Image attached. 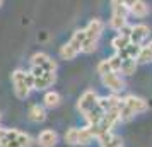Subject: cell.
<instances>
[{
	"instance_id": "obj_1",
	"label": "cell",
	"mask_w": 152,
	"mask_h": 147,
	"mask_svg": "<svg viewBox=\"0 0 152 147\" xmlns=\"http://www.w3.org/2000/svg\"><path fill=\"white\" fill-rule=\"evenodd\" d=\"M147 110H149V103L144 98H140V96L128 94V96L121 98V103H120V116H121V121H130L135 115L145 113Z\"/></svg>"
},
{
	"instance_id": "obj_2",
	"label": "cell",
	"mask_w": 152,
	"mask_h": 147,
	"mask_svg": "<svg viewBox=\"0 0 152 147\" xmlns=\"http://www.w3.org/2000/svg\"><path fill=\"white\" fill-rule=\"evenodd\" d=\"M104 28H106V24L101 19L89 21V24L84 28L86 29V41H84V46H82V53H92V51H96L97 43H99L101 36L104 33Z\"/></svg>"
},
{
	"instance_id": "obj_3",
	"label": "cell",
	"mask_w": 152,
	"mask_h": 147,
	"mask_svg": "<svg viewBox=\"0 0 152 147\" xmlns=\"http://www.w3.org/2000/svg\"><path fill=\"white\" fill-rule=\"evenodd\" d=\"M12 84H14V94L17 99H26L31 92V87L26 82V72L17 69L12 72Z\"/></svg>"
},
{
	"instance_id": "obj_4",
	"label": "cell",
	"mask_w": 152,
	"mask_h": 147,
	"mask_svg": "<svg viewBox=\"0 0 152 147\" xmlns=\"http://www.w3.org/2000/svg\"><path fill=\"white\" fill-rule=\"evenodd\" d=\"M101 82L103 86L111 92V94H120L125 89V80L118 72H108L101 75Z\"/></svg>"
},
{
	"instance_id": "obj_5",
	"label": "cell",
	"mask_w": 152,
	"mask_h": 147,
	"mask_svg": "<svg viewBox=\"0 0 152 147\" xmlns=\"http://www.w3.org/2000/svg\"><path fill=\"white\" fill-rule=\"evenodd\" d=\"M97 105H99V96H97V92L89 89V91L82 92V96L79 98V101H77V111L84 116L86 113H89L91 110H94Z\"/></svg>"
},
{
	"instance_id": "obj_6",
	"label": "cell",
	"mask_w": 152,
	"mask_h": 147,
	"mask_svg": "<svg viewBox=\"0 0 152 147\" xmlns=\"http://www.w3.org/2000/svg\"><path fill=\"white\" fill-rule=\"evenodd\" d=\"M121 63H123V60H121V56L118 55V53H115L113 56H110V58H104V60H101V62L97 63V74L99 75H103V74H108V72H121Z\"/></svg>"
},
{
	"instance_id": "obj_7",
	"label": "cell",
	"mask_w": 152,
	"mask_h": 147,
	"mask_svg": "<svg viewBox=\"0 0 152 147\" xmlns=\"http://www.w3.org/2000/svg\"><path fill=\"white\" fill-rule=\"evenodd\" d=\"M31 65L39 67L45 72H56V62L50 55L43 53V51H38V53H34L31 56Z\"/></svg>"
},
{
	"instance_id": "obj_8",
	"label": "cell",
	"mask_w": 152,
	"mask_h": 147,
	"mask_svg": "<svg viewBox=\"0 0 152 147\" xmlns=\"http://www.w3.org/2000/svg\"><path fill=\"white\" fill-rule=\"evenodd\" d=\"M121 2L126 5L128 12L138 19H144L145 15H149V5L145 0H121Z\"/></svg>"
},
{
	"instance_id": "obj_9",
	"label": "cell",
	"mask_w": 152,
	"mask_h": 147,
	"mask_svg": "<svg viewBox=\"0 0 152 147\" xmlns=\"http://www.w3.org/2000/svg\"><path fill=\"white\" fill-rule=\"evenodd\" d=\"M151 34V29L147 24H132V31H130V41L132 43H137V45H144L145 39L149 38Z\"/></svg>"
},
{
	"instance_id": "obj_10",
	"label": "cell",
	"mask_w": 152,
	"mask_h": 147,
	"mask_svg": "<svg viewBox=\"0 0 152 147\" xmlns=\"http://www.w3.org/2000/svg\"><path fill=\"white\" fill-rule=\"evenodd\" d=\"M56 142H58V133L55 130L46 128V130H43L38 135V144H39V147H55Z\"/></svg>"
},
{
	"instance_id": "obj_11",
	"label": "cell",
	"mask_w": 152,
	"mask_h": 147,
	"mask_svg": "<svg viewBox=\"0 0 152 147\" xmlns=\"http://www.w3.org/2000/svg\"><path fill=\"white\" fill-rule=\"evenodd\" d=\"M120 103H121V98H120L118 94H108V96L99 98V106L103 108L104 111L118 110V108H120Z\"/></svg>"
},
{
	"instance_id": "obj_12",
	"label": "cell",
	"mask_w": 152,
	"mask_h": 147,
	"mask_svg": "<svg viewBox=\"0 0 152 147\" xmlns=\"http://www.w3.org/2000/svg\"><path fill=\"white\" fill-rule=\"evenodd\" d=\"M97 142H99V147H120V146H123L121 137L116 135L115 132H108V133H104V135H101L97 139Z\"/></svg>"
},
{
	"instance_id": "obj_13",
	"label": "cell",
	"mask_w": 152,
	"mask_h": 147,
	"mask_svg": "<svg viewBox=\"0 0 152 147\" xmlns=\"http://www.w3.org/2000/svg\"><path fill=\"white\" fill-rule=\"evenodd\" d=\"M56 80V74L55 72H45L43 75H39V77H36V82H34V89H48V87H51V86L55 84Z\"/></svg>"
},
{
	"instance_id": "obj_14",
	"label": "cell",
	"mask_w": 152,
	"mask_h": 147,
	"mask_svg": "<svg viewBox=\"0 0 152 147\" xmlns=\"http://www.w3.org/2000/svg\"><path fill=\"white\" fill-rule=\"evenodd\" d=\"M140 46L142 45H137V43H128L121 51H118V55L121 56L123 60H137L138 53H140Z\"/></svg>"
},
{
	"instance_id": "obj_15",
	"label": "cell",
	"mask_w": 152,
	"mask_h": 147,
	"mask_svg": "<svg viewBox=\"0 0 152 147\" xmlns=\"http://www.w3.org/2000/svg\"><path fill=\"white\" fill-rule=\"evenodd\" d=\"M60 103H62V96H60L56 91H48L45 96H43V105H45V108L53 110V108H58Z\"/></svg>"
},
{
	"instance_id": "obj_16",
	"label": "cell",
	"mask_w": 152,
	"mask_h": 147,
	"mask_svg": "<svg viewBox=\"0 0 152 147\" xmlns=\"http://www.w3.org/2000/svg\"><path fill=\"white\" fill-rule=\"evenodd\" d=\"M58 53H60V56H62L63 60H74V58L80 53V50L75 48L70 41H67L65 45L60 46V51H58Z\"/></svg>"
},
{
	"instance_id": "obj_17",
	"label": "cell",
	"mask_w": 152,
	"mask_h": 147,
	"mask_svg": "<svg viewBox=\"0 0 152 147\" xmlns=\"http://www.w3.org/2000/svg\"><path fill=\"white\" fill-rule=\"evenodd\" d=\"M29 120L34 121V123H41L46 120V111H45V106L39 105H33L29 108Z\"/></svg>"
},
{
	"instance_id": "obj_18",
	"label": "cell",
	"mask_w": 152,
	"mask_h": 147,
	"mask_svg": "<svg viewBox=\"0 0 152 147\" xmlns=\"http://www.w3.org/2000/svg\"><path fill=\"white\" fill-rule=\"evenodd\" d=\"M137 62L138 63H151L152 62V39L144 43L140 46V53L137 56Z\"/></svg>"
},
{
	"instance_id": "obj_19",
	"label": "cell",
	"mask_w": 152,
	"mask_h": 147,
	"mask_svg": "<svg viewBox=\"0 0 152 147\" xmlns=\"http://www.w3.org/2000/svg\"><path fill=\"white\" fill-rule=\"evenodd\" d=\"M94 139H96V137H94V133H92L89 125L79 128V146H89Z\"/></svg>"
},
{
	"instance_id": "obj_20",
	"label": "cell",
	"mask_w": 152,
	"mask_h": 147,
	"mask_svg": "<svg viewBox=\"0 0 152 147\" xmlns=\"http://www.w3.org/2000/svg\"><path fill=\"white\" fill-rule=\"evenodd\" d=\"M10 133H12V137H14L22 147H31L33 146V139H31V135L21 132V130H14V128H10Z\"/></svg>"
},
{
	"instance_id": "obj_21",
	"label": "cell",
	"mask_w": 152,
	"mask_h": 147,
	"mask_svg": "<svg viewBox=\"0 0 152 147\" xmlns=\"http://www.w3.org/2000/svg\"><path fill=\"white\" fill-rule=\"evenodd\" d=\"M128 43H130V38H128V36L118 33V34L111 39V46H113V50H115V53H118V51H121Z\"/></svg>"
},
{
	"instance_id": "obj_22",
	"label": "cell",
	"mask_w": 152,
	"mask_h": 147,
	"mask_svg": "<svg viewBox=\"0 0 152 147\" xmlns=\"http://www.w3.org/2000/svg\"><path fill=\"white\" fill-rule=\"evenodd\" d=\"M75 48H79L82 51V46H84V41H86V29H77L75 33L72 34V38L69 39Z\"/></svg>"
},
{
	"instance_id": "obj_23",
	"label": "cell",
	"mask_w": 152,
	"mask_h": 147,
	"mask_svg": "<svg viewBox=\"0 0 152 147\" xmlns=\"http://www.w3.org/2000/svg\"><path fill=\"white\" fill-rule=\"evenodd\" d=\"M137 65H138L137 60H123V63H121V72L120 74L121 75H133L135 70H137Z\"/></svg>"
},
{
	"instance_id": "obj_24",
	"label": "cell",
	"mask_w": 152,
	"mask_h": 147,
	"mask_svg": "<svg viewBox=\"0 0 152 147\" xmlns=\"http://www.w3.org/2000/svg\"><path fill=\"white\" fill-rule=\"evenodd\" d=\"M63 139H65V142L69 144V146H79V128H69L67 132H65V135H63Z\"/></svg>"
},
{
	"instance_id": "obj_25",
	"label": "cell",
	"mask_w": 152,
	"mask_h": 147,
	"mask_svg": "<svg viewBox=\"0 0 152 147\" xmlns=\"http://www.w3.org/2000/svg\"><path fill=\"white\" fill-rule=\"evenodd\" d=\"M26 82H28V86L31 87V91L34 89V82H36V77L31 74V72H26Z\"/></svg>"
},
{
	"instance_id": "obj_26",
	"label": "cell",
	"mask_w": 152,
	"mask_h": 147,
	"mask_svg": "<svg viewBox=\"0 0 152 147\" xmlns=\"http://www.w3.org/2000/svg\"><path fill=\"white\" fill-rule=\"evenodd\" d=\"M0 5H2V0H0Z\"/></svg>"
},
{
	"instance_id": "obj_27",
	"label": "cell",
	"mask_w": 152,
	"mask_h": 147,
	"mask_svg": "<svg viewBox=\"0 0 152 147\" xmlns=\"http://www.w3.org/2000/svg\"><path fill=\"white\" fill-rule=\"evenodd\" d=\"M120 147H123V146H120Z\"/></svg>"
}]
</instances>
